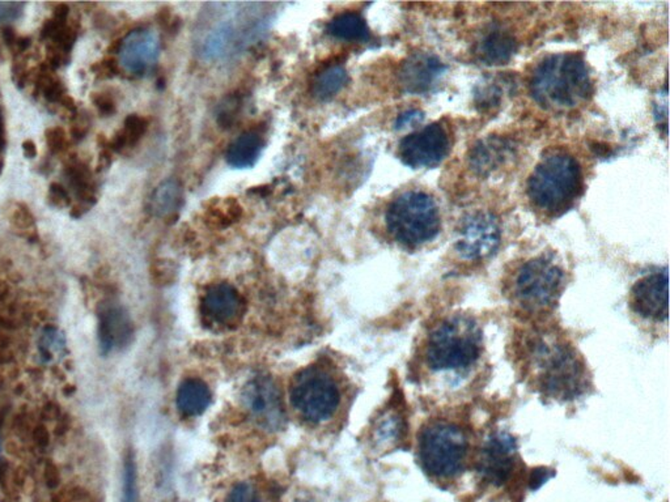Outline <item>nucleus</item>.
<instances>
[{
	"mask_svg": "<svg viewBox=\"0 0 670 502\" xmlns=\"http://www.w3.org/2000/svg\"><path fill=\"white\" fill-rule=\"evenodd\" d=\"M403 432H405L403 418L400 415L394 414V412H389L377 423L373 439H375L377 447L385 449V447L396 445L402 437Z\"/></svg>",
	"mask_w": 670,
	"mask_h": 502,
	"instance_id": "nucleus-25",
	"label": "nucleus"
},
{
	"mask_svg": "<svg viewBox=\"0 0 670 502\" xmlns=\"http://www.w3.org/2000/svg\"><path fill=\"white\" fill-rule=\"evenodd\" d=\"M583 190L582 167L563 152L549 155L534 167L528 181V196L535 208L550 216H561Z\"/></svg>",
	"mask_w": 670,
	"mask_h": 502,
	"instance_id": "nucleus-2",
	"label": "nucleus"
},
{
	"mask_svg": "<svg viewBox=\"0 0 670 502\" xmlns=\"http://www.w3.org/2000/svg\"><path fill=\"white\" fill-rule=\"evenodd\" d=\"M543 367V387L552 396L574 397L582 390V366L570 349L564 346L549 349Z\"/></svg>",
	"mask_w": 670,
	"mask_h": 502,
	"instance_id": "nucleus-11",
	"label": "nucleus"
},
{
	"mask_svg": "<svg viewBox=\"0 0 670 502\" xmlns=\"http://www.w3.org/2000/svg\"><path fill=\"white\" fill-rule=\"evenodd\" d=\"M263 148L265 142L262 136L254 131H247L230 143L226 154L227 163L236 169H248L256 166Z\"/></svg>",
	"mask_w": 670,
	"mask_h": 502,
	"instance_id": "nucleus-19",
	"label": "nucleus"
},
{
	"mask_svg": "<svg viewBox=\"0 0 670 502\" xmlns=\"http://www.w3.org/2000/svg\"><path fill=\"white\" fill-rule=\"evenodd\" d=\"M211 391L198 378H188L182 382L178 391V408L185 417H198L208 408Z\"/></svg>",
	"mask_w": 670,
	"mask_h": 502,
	"instance_id": "nucleus-20",
	"label": "nucleus"
},
{
	"mask_svg": "<svg viewBox=\"0 0 670 502\" xmlns=\"http://www.w3.org/2000/svg\"><path fill=\"white\" fill-rule=\"evenodd\" d=\"M328 32L334 38L347 42H366L370 40V29L360 15L345 12L330 21Z\"/></svg>",
	"mask_w": 670,
	"mask_h": 502,
	"instance_id": "nucleus-22",
	"label": "nucleus"
},
{
	"mask_svg": "<svg viewBox=\"0 0 670 502\" xmlns=\"http://www.w3.org/2000/svg\"><path fill=\"white\" fill-rule=\"evenodd\" d=\"M0 447H2V441H0Z\"/></svg>",
	"mask_w": 670,
	"mask_h": 502,
	"instance_id": "nucleus-34",
	"label": "nucleus"
},
{
	"mask_svg": "<svg viewBox=\"0 0 670 502\" xmlns=\"http://www.w3.org/2000/svg\"><path fill=\"white\" fill-rule=\"evenodd\" d=\"M502 240L499 221L492 214L478 212L461 223L456 250L463 259L480 261L492 256Z\"/></svg>",
	"mask_w": 670,
	"mask_h": 502,
	"instance_id": "nucleus-10",
	"label": "nucleus"
},
{
	"mask_svg": "<svg viewBox=\"0 0 670 502\" xmlns=\"http://www.w3.org/2000/svg\"><path fill=\"white\" fill-rule=\"evenodd\" d=\"M421 468L436 479H451L463 471L469 441L459 426L431 424L421 432L418 447Z\"/></svg>",
	"mask_w": 670,
	"mask_h": 502,
	"instance_id": "nucleus-5",
	"label": "nucleus"
},
{
	"mask_svg": "<svg viewBox=\"0 0 670 502\" xmlns=\"http://www.w3.org/2000/svg\"><path fill=\"white\" fill-rule=\"evenodd\" d=\"M349 82V75L342 65H330L317 75L312 85L314 97L329 100L340 94Z\"/></svg>",
	"mask_w": 670,
	"mask_h": 502,
	"instance_id": "nucleus-24",
	"label": "nucleus"
},
{
	"mask_svg": "<svg viewBox=\"0 0 670 502\" xmlns=\"http://www.w3.org/2000/svg\"><path fill=\"white\" fill-rule=\"evenodd\" d=\"M531 95L544 109L570 110L591 97V74L577 54H554L538 63L531 79Z\"/></svg>",
	"mask_w": 670,
	"mask_h": 502,
	"instance_id": "nucleus-1",
	"label": "nucleus"
},
{
	"mask_svg": "<svg viewBox=\"0 0 670 502\" xmlns=\"http://www.w3.org/2000/svg\"><path fill=\"white\" fill-rule=\"evenodd\" d=\"M563 286V270L556 263L540 256L526 262L517 272L513 293L526 309H546L558 301Z\"/></svg>",
	"mask_w": 670,
	"mask_h": 502,
	"instance_id": "nucleus-6",
	"label": "nucleus"
},
{
	"mask_svg": "<svg viewBox=\"0 0 670 502\" xmlns=\"http://www.w3.org/2000/svg\"><path fill=\"white\" fill-rule=\"evenodd\" d=\"M450 149L447 128L442 124H432L403 137L398 146V156L412 169L435 167L448 156Z\"/></svg>",
	"mask_w": 670,
	"mask_h": 502,
	"instance_id": "nucleus-9",
	"label": "nucleus"
},
{
	"mask_svg": "<svg viewBox=\"0 0 670 502\" xmlns=\"http://www.w3.org/2000/svg\"><path fill=\"white\" fill-rule=\"evenodd\" d=\"M445 68L444 63L433 54L412 53L401 65L398 79L406 94L423 95L439 82Z\"/></svg>",
	"mask_w": 670,
	"mask_h": 502,
	"instance_id": "nucleus-15",
	"label": "nucleus"
},
{
	"mask_svg": "<svg viewBox=\"0 0 670 502\" xmlns=\"http://www.w3.org/2000/svg\"><path fill=\"white\" fill-rule=\"evenodd\" d=\"M122 502H139L137 465L136 459H134V456L131 453L125 459Z\"/></svg>",
	"mask_w": 670,
	"mask_h": 502,
	"instance_id": "nucleus-27",
	"label": "nucleus"
},
{
	"mask_svg": "<svg viewBox=\"0 0 670 502\" xmlns=\"http://www.w3.org/2000/svg\"><path fill=\"white\" fill-rule=\"evenodd\" d=\"M184 203V188L178 179L161 182L149 199V211L158 219L173 216Z\"/></svg>",
	"mask_w": 670,
	"mask_h": 502,
	"instance_id": "nucleus-21",
	"label": "nucleus"
},
{
	"mask_svg": "<svg viewBox=\"0 0 670 502\" xmlns=\"http://www.w3.org/2000/svg\"><path fill=\"white\" fill-rule=\"evenodd\" d=\"M147 122L145 118L131 115L126 119L125 127L122 128L118 137L116 139L117 149L127 148L137 143V140L146 133Z\"/></svg>",
	"mask_w": 670,
	"mask_h": 502,
	"instance_id": "nucleus-26",
	"label": "nucleus"
},
{
	"mask_svg": "<svg viewBox=\"0 0 670 502\" xmlns=\"http://www.w3.org/2000/svg\"><path fill=\"white\" fill-rule=\"evenodd\" d=\"M240 106L238 98L230 97L226 103L221 104L219 110V124L223 127H230L232 122L235 121L236 115H238V109Z\"/></svg>",
	"mask_w": 670,
	"mask_h": 502,
	"instance_id": "nucleus-30",
	"label": "nucleus"
},
{
	"mask_svg": "<svg viewBox=\"0 0 670 502\" xmlns=\"http://www.w3.org/2000/svg\"><path fill=\"white\" fill-rule=\"evenodd\" d=\"M385 224L389 235L403 246H421L439 235L438 203L424 191H406L389 205Z\"/></svg>",
	"mask_w": 670,
	"mask_h": 502,
	"instance_id": "nucleus-4",
	"label": "nucleus"
},
{
	"mask_svg": "<svg viewBox=\"0 0 670 502\" xmlns=\"http://www.w3.org/2000/svg\"><path fill=\"white\" fill-rule=\"evenodd\" d=\"M202 313L211 324L230 327L244 316V298L229 284H215L203 296Z\"/></svg>",
	"mask_w": 670,
	"mask_h": 502,
	"instance_id": "nucleus-16",
	"label": "nucleus"
},
{
	"mask_svg": "<svg viewBox=\"0 0 670 502\" xmlns=\"http://www.w3.org/2000/svg\"><path fill=\"white\" fill-rule=\"evenodd\" d=\"M516 441L505 433L492 436L484 445L478 462V472L484 480L501 487L513 475Z\"/></svg>",
	"mask_w": 670,
	"mask_h": 502,
	"instance_id": "nucleus-14",
	"label": "nucleus"
},
{
	"mask_svg": "<svg viewBox=\"0 0 670 502\" xmlns=\"http://www.w3.org/2000/svg\"><path fill=\"white\" fill-rule=\"evenodd\" d=\"M634 312L651 321L665 322L669 314L668 268L642 277L631 291Z\"/></svg>",
	"mask_w": 670,
	"mask_h": 502,
	"instance_id": "nucleus-12",
	"label": "nucleus"
},
{
	"mask_svg": "<svg viewBox=\"0 0 670 502\" xmlns=\"http://www.w3.org/2000/svg\"><path fill=\"white\" fill-rule=\"evenodd\" d=\"M227 502H261L259 493L248 483H240L233 487Z\"/></svg>",
	"mask_w": 670,
	"mask_h": 502,
	"instance_id": "nucleus-28",
	"label": "nucleus"
},
{
	"mask_svg": "<svg viewBox=\"0 0 670 502\" xmlns=\"http://www.w3.org/2000/svg\"><path fill=\"white\" fill-rule=\"evenodd\" d=\"M517 44L513 35L502 29H492L482 37L477 54L481 61L490 65H501L510 62L516 53Z\"/></svg>",
	"mask_w": 670,
	"mask_h": 502,
	"instance_id": "nucleus-18",
	"label": "nucleus"
},
{
	"mask_svg": "<svg viewBox=\"0 0 670 502\" xmlns=\"http://www.w3.org/2000/svg\"><path fill=\"white\" fill-rule=\"evenodd\" d=\"M508 146L499 139H487L472 148L471 164L481 175L498 169L504 163Z\"/></svg>",
	"mask_w": 670,
	"mask_h": 502,
	"instance_id": "nucleus-23",
	"label": "nucleus"
},
{
	"mask_svg": "<svg viewBox=\"0 0 670 502\" xmlns=\"http://www.w3.org/2000/svg\"><path fill=\"white\" fill-rule=\"evenodd\" d=\"M24 3H0V23H12L23 14Z\"/></svg>",
	"mask_w": 670,
	"mask_h": 502,
	"instance_id": "nucleus-31",
	"label": "nucleus"
},
{
	"mask_svg": "<svg viewBox=\"0 0 670 502\" xmlns=\"http://www.w3.org/2000/svg\"><path fill=\"white\" fill-rule=\"evenodd\" d=\"M423 113L419 112V110H409V112L402 113L398 116L396 128H403L406 126L418 124V122L423 121Z\"/></svg>",
	"mask_w": 670,
	"mask_h": 502,
	"instance_id": "nucleus-33",
	"label": "nucleus"
},
{
	"mask_svg": "<svg viewBox=\"0 0 670 502\" xmlns=\"http://www.w3.org/2000/svg\"><path fill=\"white\" fill-rule=\"evenodd\" d=\"M340 400L337 384L324 370L308 367L293 378L291 402L307 420H328L337 411Z\"/></svg>",
	"mask_w": 670,
	"mask_h": 502,
	"instance_id": "nucleus-7",
	"label": "nucleus"
},
{
	"mask_svg": "<svg viewBox=\"0 0 670 502\" xmlns=\"http://www.w3.org/2000/svg\"><path fill=\"white\" fill-rule=\"evenodd\" d=\"M61 349H63L61 334L56 333L53 328L45 331L41 337V351L44 352V355L54 356L56 352L61 351Z\"/></svg>",
	"mask_w": 670,
	"mask_h": 502,
	"instance_id": "nucleus-29",
	"label": "nucleus"
},
{
	"mask_svg": "<svg viewBox=\"0 0 670 502\" xmlns=\"http://www.w3.org/2000/svg\"><path fill=\"white\" fill-rule=\"evenodd\" d=\"M553 477H554V472L547 470V468H535L532 472L531 479H529V487H531L532 491H537Z\"/></svg>",
	"mask_w": 670,
	"mask_h": 502,
	"instance_id": "nucleus-32",
	"label": "nucleus"
},
{
	"mask_svg": "<svg viewBox=\"0 0 670 502\" xmlns=\"http://www.w3.org/2000/svg\"><path fill=\"white\" fill-rule=\"evenodd\" d=\"M134 326L122 305L107 303L98 312V342L103 354H112L130 345Z\"/></svg>",
	"mask_w": 670,
	"mask_h": 502,
	"instance_id": "nucleus-17",
	"label": "nucleus"
},
{
	"mask_svg": "<svg viewBox=\"0 0 670 502\" xmlns=\"http://www.w3.org/2000/svg\"><path fill=\"white\" fill-rule=\"evenodd\" d=\"M160 54V38L154 29L137 28L122 40L118 62L128 74H145L157 63Z\"/></svg>",
	"mask_w": 670,
	"mask_h": 502,
	"instance_id": "nucleus-13",
	"label": "nucleus"
},
{
	"mask_svg": "<svg viewBox=\"0 0 670 502\" xmlns=\"http://www.w3.org/2000/svg\"><path fill=\"white\" fill-rule=\"evenodd\" d=\"M241 399L251 418L261 428L277 432L286 426L282 396L270 376H254L242 390Z\"/></svg>",
	"mask_w": 670,
	"mask_h": 502,
	"instance_id": "nucleus-8",
	"label": "nucleus"
},
{
	"mask_svg": "<svg viewBox=\"0 0 670 502\" xmlns=\"http://www.w3.org/2000/svg\"><path fill=\"white\" fill-rule=\"evenodd\" d=\"M481 354L480 327L465 316H453L442 322L427 340V364L438 372L468 369L477 363Z\"/></svg>",
	"mask_w": 670,
	"mask_h": 502,
	"instance_id": "nucleus-3",
	"label": "nucleus"
}]
</instances>
